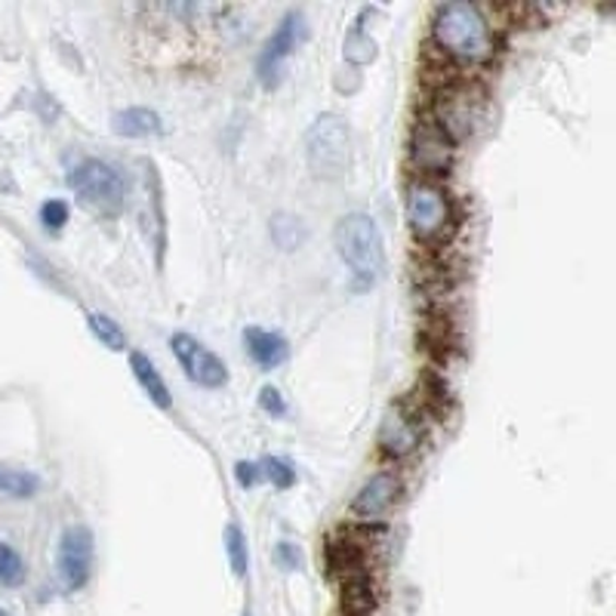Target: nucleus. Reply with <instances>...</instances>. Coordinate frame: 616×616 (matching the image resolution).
Here are the masks:
<instances>
[{
    "label": "nucleus",
    "mask_w": 616,
    "mask_h": 616,
    "mask_svg": "<svg viewBox=\"0 0 616 616\" xmlns=\"http://www.w3.org/2000/svg\"><path fill=\"white\" fill-rule=\"evenodd\" d=\"M40 223L47 225L50 232H59L62 225L69 223V204L66 201H47V204L40 206Z\"/></svg>",
    "instance_id": "nucleus-22"
},
{
    "label": "nucleus",
    "mask_w": 616,
    "mask_h": 616,
    "mask_svg": "<svg viewBox=\"0 0 616 616\" xmlns=\"http://www.w3.org/2000/svg\"><path fill=\"white\" fill-rule=\"evenodd\" d=\"M225 548H228L232 573H235V577H244L250 558H247V543H244V533H240L238 524H228V528H225Z\"/></svg>",
    "instance_id": "nucleus-20"
},
{
    "label": "nucleus",
    "mask_w": 616,
    "mask_h": 616,
    "mask_svg": "<svg viewBox=\"0 0 616 616\" xmlns=\"http://www.w3.org/2000/svg\"><path fill=\"white\" fill-rule=\"evenodd\" d=\"M173 355L176 360L182 364V370H186V377L191 382H198V386H204V389H220L225 386V379H228V370H225V364L210 348L198 343L194 336L189 333H173Z\"/></svg>",
    "instance_id": "nucleus-8"
},
{
    "label": "nucleus",
    "mask_w": 616,
    "mask_h": 616,
    "mask_svg": "<svg viewBox=\"0 0 616 616\" xmlns=\"http://www.w3.org/2000/svg\"><path fill=\"white\" fill-rule=\"evenodd\" d=\"M259 475H265L277 490H287L293 481H296L293 465L287 460H281V457H265V460L259 462Z\"/></svg>",
    "instance_id": "nucleus-21"
},
{
    "label": "nucleus",
    "mask_w": 616,
    "mask_h": 616,
    "mask_svg": "<svg viewBox=\"0 0 616 616\" xmlns=\"http://www.w3.org/2000/svg\"><path fill=\"white\" fill-rule=\"evenodd\" d=\"M86 324H90V330L96 333V340H99L105 348H111V352L127 348V336H123V330H120L118 321H111L108 315L93 311V315H86Z\"/></svg>",
    "instance_id": "nucleus-18"
},
{
    "label": "nucleus",
    "mask_w": 616,
    "mask_h": 616,
    "mask_svg": "<svg viewBox=\"0 0 616 616\" xmlns=\"http://www.w3.org/2000/svg\"><path fill=\"white\" fill-rule=\"evenodd\" d=\"M257 475H259V465H253V462H238V465H235V478H238L244 487H253Z\"/></svg>",
    "instance_id": "nucleus-25"
},
{
    "label": "nucleus",
    "mask_w": 616,
    "mask_h": 616,
    "mask_svg": "<svg viewBox=\"0 0 616 616\" xmlns=\"http://www.w3.org/2000/svg\"><path fill=\"white\" fill-rule=\"evenodd\" d=\"M115 133L127 139H142V137H157L164 130L161 118L154 115L152 108H123L111 120Z\"/></svg>",
    "instance_id": "nucleus-15"
},
{
    "label": "nucleus",
    "mask_w": 616,
    "mask_h": 616,
    "mask_svg": "<svg viewBox=\"0 0 616 616\" xmlns=\"http://www.w3.org/2000/svg\"><path fill=\"white\" fill-rule=\"evenodd\" d=\"M308 167L318 179H340L348 170V127L336 115H321L308 130Z\"/></svg>",
    "instance_id": "nucleus-5"
},
{
    "label": "nucleus",
    "mask_w": 616,
    "mask_h": 616,
    "mask_svg": "<svg viewBox=\"0 0 616 616\" xmlns=\"http://www.w3.org/2000/svg\"><path fill=\"white\" fill-rule=\"evenodd\" d=\"M130 367H133V377H137V382L142 386V392L149 394L161 411H170L173 407L170 389H167L164 377L157 374V367L152 364V358L142 355V352H133V355H130Z\"/></svg>",
    "instance_id": "nucleus-14"
},
{
    "label": "nucleus",
    "mask_w": 616,
    "mask_h": 616,
    "mask_svg": "<svg viewBox=\"0 0 616 616\" xmlns=\"http://www.w3.org/2000/svg\"><path fill=\"white\" fill-rule=\"evenodd\" d=\"M0 616H10V614H7V611H0Z\"/></svg>",
    "instance_id": "nucleus-26"
},
{
    "label": "nucleus",
    "mask_w": 616,
    "mask_h": 616,
    "mask_svg": "<svg viewBox=\"0 0 616 616\" xmlns=\"http://www.w3.org/2000/svg\"><path fill=\"white\" fill-rule=\"evenodd\" d=\"M244 343H247V352L250 358L257 360L262 370H274L287 360V343L272 333V330H262V327H247L244 333Z\"/></svg>",
    "instance_id": "nucleus-13"
},
{
    "label": "nucleus",
    "mask_w": 616,
    "mask_h": 616,
    "mask_svg": "<svg viewBox=\"0 0 616 616\" xmlns=\"http://www.w3.org/2000/svg\"><path fill=\"white\" fill-rule=\"evenodd\" d=\"M407 223L413 235L426 244L445 240L453 228V204L447 191L428 179H416L407 189Z\"/></svg>",
    "instance_id": "nucleus-4"
},
{
    "label": "nucleus",
    "mask_w": 616,
    "mask_h": 616,
    "mask_svg": "<svg viewBox=\"0 0 616 616\" xmlns=\"http://www.w3.org/2000/svg\"><path fill=\"white\" fill-rule=\"evenodd\" d=\"M244 616H247V614H244Z\"/></svg>",
    "instance_id": "nucleus-27"
},
{
    "label": "nucleus",
    "mask_w": 616,
    "mask_h": 616,
    "mask_svg": "<svg viewBox=\"0 0 616 616\" xmlns=\"http://www.w3.org/2000/svg\"><path fill=\"white\" fill-rule=\"evenodd\" d=\"M453 139L435 120H419L411 137V164L423 176H438L453 167Z\"/></svg>",
    "instance_id": "nucleus-6"
},
{
    "label": "nucleus",
    "mask_w": 616,
    "mask_h": 616,
    "mask_svg": "<svg viewBox=\"0 0 616 616\" xmlns=\"http://www.w3.org/2000/svg\"><path fill=\"white\" fill-rule=\"evenodd\" d=\"M419 445V428L411 419V413H404L401 407H392L389 416L382 419L379 428V447L389 457H407Z\"/></svg>",
    "instance_id": "nucleus-12"
},
{
    "label": "nucleus",
    "mask_w": 616,
    "mask_h": 616,
    "mask_svg": "<svg viewBox=\"0 0 616 616\" xmlns=\"http://www.w3.org/2000/svg\"><path fill=\"white\" fill-rule=\"evenodd\" d=\"M269 228H272V240L281 250H299L306 244V225L293 213H274Z\"/></svg>",
    "instance_id": "nucleus-16"
},
{
    "label": "nucleus",
    "mask_w": 616,
    "mask_h": 616,
    "mask_svg": "<svg viewBox=\"0 0 616 616\" xmlns=\"http://www.w3.org/2000/svg\"><path fill=\"white\" fill-rule=\"evenodd\" d=\"M259 407H262L265 413H272V416H284V413H287L284 398H281V392L272 389V386H265V389L259 392Z\"/></svg>",
    "instance_id": "nucleus-24"
},
{
    "label": "nucleus",
    "mask_w": 616,
    "mask_h": 616,
    "mask_svg": "<svg viewBox=\"0 0 616 616\" xmlns=\"http://www.w3.org/2000/svg\"><path fill=\"white\" fill-rule=\"evenodd\" d=\"M37 487H40V481H37L32 472H22V469H7V465H0V494H7V497L28 499V497H35Z\"/></svg>",
    "instance_id": "nucleus-17"
},
{
    "label": "nucleus",
    "mask_w": 616,
    "mask_h": 616,
    "mask_svg": "<svg viewBox=\"0 0 616 616\" xmlns=\"http://www.w3.org/2000/svg\"><path fill=\"white\" fill-rule=\"evenodd\" d=\"M431 37L447 59L460 66H481L494 56V32L475 3L450 0L435 10Z\"/></svg>",
    "instance_id": "nucleus-1"
},
{
    "label": "nucleus",
    "mask_w": 616,
    "mask_h": 616,
    "mask_svg": "<svg viewBox=\"0 0 616 616\" xmlns=\"http://www.w3.org/2000/svg\"><path fill=\"white\" fill-rule=\"evenodd\" d=\"M274 565L281 570H299L303 567V552H299L296 543H281L274 548Z\"/></svg>",
    "instance_id": "nucleus-23"
},
{
    "label": "nucleus",
    "mask_w": 616,
    "mask_h": 616,
    "mask_svg": "<svg viewBox=\"0 0 616 616\" xmlns=\"http://www.w3.org/2000/svg\"><path fill=\"white\" fill-rule=\"evenodd\" d=\"M431 120H435L453 142H462V139H469V133L478 127L481 96L478 93H469L465 86L447 90L445 96L438 99V105H435V118Z\"/></svg>",
    "instance_id": "nucleus-9"
},
{
    "label": "nucleus",
    "mask_w": 616,
    "mask_h": 616,
    "mask_svg": "<svg viewBox=\"0 0 616 616\" xmlns=\"http://www.w3.org/2000/svg\"><path fill=\"white\" fill-rule=\"evenodd\" d=\"M299 40H306V16H303L299 10H293V13H287V16L277 22L274 35L269 37V44L262 47V56H259V81H262V84H277L281 62L299 47Z\"/></svg>",
    "instance_id": "nucleus-10"
},
{
    "label": "nucleus",
    "mask_w": 616,
    "mask_h": 616,
    "mask_svg": "<svg viewBox=\"0 0 616 616\" xmlns=\"http://www.w3.org/2000/svg\"><path fill=\"white\" fill-rule=\"evenodd\" d=\"M25 582V561L19 558V552L7 543H0V585L16 589Z\"/></svg>",
    "instance_id": "nucleus-19"
},
{
    "label": "nucleus",
    "mask_w": 616,
    "mask_h": 616,
    "mask_svg": "<svg viewBox=\"0 0 616 616\" xmlns=\"http://www.w3.org/2000/svg\"><path fill=\"white\" fill-rule=\"evenodd\" d=\"M56 567H59V582L66 585V592L84 589L90 580V567H93V533L81 524L62 533Z\"/></svg>",
    "instance_id": "nucleus-7"
},
{
    "label": "nucleus",
    "mask_w": 616,
    "mask_h": 616,
    "mask_svg": "<svg viewBox=\"0 0 616 616\" xmlns=\"http://www.w3.org/2000/svg\"><path fill=\"white\" fill-rule=\"evenodd\" d=\"M336 250L355 274L358 291H367L377 284L386 257H382V238H379L377 223L367 213H348L343 223L336 225Z\"/></svg>",
    "instance_id": "nucleus-2"
},
{
    "label": "nucleus",
    "mask_w": 616,
    "mask_h": 616,
    "mask_svg": "<svg viewBox=\"0 0 616 616\" xmlns=\"http://www.w3.org/2000/svg\"><path fill=\"white\" fill-rule=\"evenodd\" d=\"M69 186L81 204L93 206L103 216H118L127 201V179L105 161H81L69 173Z\"/></svg>",
    "instance_id": "nucleus-3"
},
{
    "label": "nucleus",
    "mask_w": 616,
    "mask_h": 616,
    "mask_svg": "<svg viewBox=\"0 0 616 616\" xmlns=\"http://www.w3.org/2000/svg\"><path fill=\"white\" fill-rule=\"evenodd\" d=\"M398 497H401V478L394 472H377L360 487L358 497L352 499V512L367 518V521H377L392 509Z\"/></svg>",
    "instance_id": "nucleus-11"
}]
</instances>
